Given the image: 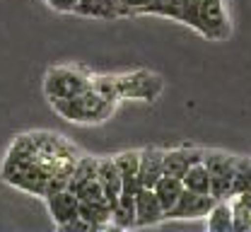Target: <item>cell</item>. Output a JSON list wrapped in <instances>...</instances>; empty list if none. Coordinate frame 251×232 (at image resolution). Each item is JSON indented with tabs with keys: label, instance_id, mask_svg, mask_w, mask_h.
Listing matches in <instances>:
<instances>
[{
	"label": "cell",
	"instance_id": "cell-21",
	"mask_svg": "<svg viewBox=\"0 0 251 232\" xmlns=\"http://www.w3.org/2000/svg\"><path fill=\"white\" fill-rule=\"evenodd\" d=\"M51 10H56V12H65V15H70V12H75V5H77V0H44Z\"/></svg>",
	"mask_w": 251,
	"mask_h": 232
},
{
	"label": "cell",
	"instance_id": "cell-12",
	"mask_svg": "<svg viewBox=\"0 0 251 232\" xmlns=\"http://www.w3.org/2000/svg\"><path fill=\"white\" fill-rule=\"evenodd\" d=\"M77 215L85 223H90L92 230H109V228H114L111 225L114 210H111V203H106V201H80Z\"/></svg>",
	"mask_w": 251,
	"mask_h": 232
},
{
	"label": "cell",
	"instance_id": "cell-9",
	"mask_svg": "<svg viewBox=\"0 0 251 232\" xmlns=\"http://www.w3.org/2000/svg\"><path fill=\"white\" fill-rule=\"evenodd\" d=\"M164 220V208L152 189L140 186L135 191V228H150Z\"/></svg>",
	"mask_w": 251,
	"mask_h": 232
},
{
	"label": "cell",
	"instance_id": "cell-4",
	"mask_svg": "<svg viewBox=\"0 0 251 232\" xmlns=\"http://www.w3.org/2000/svg\"><path fill=\"white\" fill-rule=\"evenodd\" d=\"M191 27L210 41H225L232 34V22L225 10V0H201Z\"/></svg>",
	"mask_w": 251,
	"mask_h": 232
},
{
	"label": "cell",
	"instance_id": "cell-8",
	"mask_svg": "<svg viewBox=\"0 0 251 232\" xmlns=\"http://www.w3.org/2000/svg\"><path fill=\"white\" fill-rule=\"evenodd\" d=\"M203 160V148H196V145H179V148H169L164 150L162 155V167H164V174L169 177H184L188 172V167L196 165Z\"/></svg>",
	"mask_w": 251,
	"mask_h": 232
},
{
	"label": "cell",
	"instance_id": "cell-14",
	"mask_svg": "<svg viewBox=\"0 0 251 232\" xmlns=\"http://www.w3.org/2000/svg\"><path fill=\"white\" fill-rule=\"evenodd\" d=\"M116 167L121 172V181H124V189L121 191H130L135 194L140 189L138 184V162H140V150H124L119 155H114Z\"/></svg>",
	"mask_w": 251,
	"mask_h": 232
},
{
	"label": "cell",
	"instance_id": "cell-5",
	"mask_svg": "<svg viewBox=\"0 0 251 232\" xmlns=\"http://www.w3.org/2000/svg\"><path fill=\"white\" fill-rule=\"evenodd\" d=\"M114 80H116V90L121 100L155 102L164 90L162 77L152 70H133L124 75H114Z\"/></svg>",
	"mask_w": 251,
	"mask_h": 232
},
{
	"label": "cell",
	"instance_id": "cell-6",
	"mask_svg": "<svg viewBox=\"0 0 251 232\" xmlns=\"http://www.w3.org/2000/svg\"><path fill=\"white\" fill-rule=\"evenodd\" d=\"M213 206H215V199L210 194H196L184 189L176 203L167 210V220H198V218H205Z\"/></svg>",
	"mask_w": 251,
	"mask_h": 232
},
{
	"label": "cell",
	"instance_id": "cell-11",
	"mask_svg": "<svg viewBox=\"0 0 251 232\" xmlns=\"http://www.w3.org/2000/svg\"><path fill=\"white\" fill-rule=\"evenodd\" d=\"M97 179L104 189V196L106 201L114 206L116 199L121 196V189H124V181H121V172L116 167V160L111 155L106 157H97Z\"/></svg>",
	"mask_w": 251,
	"mask_h": 232
},
{
	"label": "cell",
	"instance_id": "cell-20",
	"mask_svg": "<svg viewBox=\"0 0 251 232\" xmlns=\"http://www.w3.org/2000/svg\"><path fill=\"white\" fill-rule=\"evenodd\" d=\"M116 2L126 10V17H130V15H143V10H145L152 0H116Z\"/></svg>",
	"mask_w": 251,
	"mask_h": 232
},
{
	"label": "cell",
	"instance_id": "cell-2",
	"mask_svg": "<svg viewBox=\"0 0 251 232\" xmlns=\"http://www.w3.org/2000/svg\"><path fill=\"white\" fill-rule=\"evenodd\" d=\"M92 73H87L85 68L75 66H56L49 68L44 75V95L49 102L68 100L75 97L80 92H85L92 85Z\"/></svg>",
	"mask_w": 251,
	"mask_h": 232
},
{
	"label": "cell",
	"instance_id": "cell-17",
	"mask_svg": "<svg viewBox=\"0 0 251 232\" xmlns=\"http://www.w3.org/2000/svg\"><path fill=\"white\" fill-rule=\"evenodd\" d=\"M181 181H184V189H188V191L210 194V172H208V167L203 165V160L188 167V172L181 177Z\"/></svg>",
	"mask_w": 251,
	"mask_h": 232
},
{
	"label": "cell",
	"instance_id": "cell-1",
	"mask_svg": "<svg viewBox=\"0 0 251 232\" xmlns=\"http://www.w3.org/2000/svg\"><path fill=\"white\" fill-rule=\"evenodd\" d=\"M51 106L61 114L65 121H73V124H101V121H106L114 114L116 104L109 102L106 97H101L90 85L85 92H80L75 97L51 102Z\"/></svg>",
	"mask_w": 251,
	"mask_h": 232
},
{
	"label": "cell",
	"instance_id": "cell-15",
	"mask_svg": "<svg viewBox=\"0 0 251 232\" xmlns=\"http://www.w3.org/2000/svg\"><path fill=\"white\" fill-rule=\"evenodd\" d=\"M111 210H114L111 225L116 230H130V228H135V194L121 191V196L111 206Z\"/></svg>",
	"mask_w": 251,
	"mask_h": 232
},
{
	"label": "cell",
	"instance_id": "cell-7",
	"mask_svg": "<svg viewBox=\"0 0 251 232\" xmlns=\"http://www.w3.org/2000/svg\"><path fill=\"white\" fill-rule=\"evenodd\" d=\"M46 208H49V215L53 218V223H56V228H61L65 225L68 220H73V218H77V208H80V199L68 189V186H63V189H56V191H49L46 196Z\"/></svg>",
	"mask_w": 251,
	"mask_h": 232
},
{
	"label": "cell",
	"instance_id": "cell-16",
	"mask_svg": "<svg viewBox=\"0 0 251 232\" xmlns=\"http://www.w3.org/2000/svg\"><path fill=\"white\" fill-rule=\"evenodd\" d=\"M152 191H155V196L159 199L162 203V208H164V220H167V210L176 203L179 199V194L184 191V181L179 179V177H169V174H162L159 179H157V184L152 186Z\"/></svg>",
	"mask_w": 251,
	"mask_h": 232
},
{
	"label": "cell",
	"instance_id": "cell-13",
	"mask_svg": "<svg viewBox=\"0 0 251 232\" xmlns=\"http://www.w3.org/2000/svg\"><path fill=\"white\" fill-rule=\"evenodd\" d=\"M73 15H82L92 20H119L126 17V10L116 0H77Z\"/></svg>",
	"mask_w": 251,
	"mask_h": 232
},
{
	"label": "cell",
	"instance_id": "cell-18",
	"mask_svg": "<svg viewBox=\"0 0 251 232\" xmlns=\"http://www.w3.org/2000/svg\"><path fill=\"white\" fill-rule=\"evenodd\" d=\"M208 218V230L210 232H232V206L229 199L215 201V206L210 208Z\"/></svg>",
	"mask_w": 251,
	"mask_h": 232
},
{
	"label": "cell",
	"instance_id": "cell-3",
	"mask_svg": "<svg viewBox=\"0 0 251 232\" xmlns=\"http://www.w3.org/2000/svg\"><path fill=\"white\" fill-rule=\"evenodd\" d=\"M203 165L210 172V196L215 201L232 199L239 157L222 150H203Z\"/></svg>",
	"mask_w": 251,
	"mask_h": 232
},
{
	"label": "cell",
	"instance_id": "cell-10",
	"mask_svg": "<svg viewBox=\"0 0 251 232\" xmlns=\"http://www.w3.org/2000/svg\"><path fill=\"white\" fill-rule=\"evenodd\" d=\"M162 155H164V148H157V145L140 148V162H138V184L140 186L152 189L157 184V179L164 174Z\"/></svg>",
	"mask_w": 251,
	"mask_h": 232
},
{
	"label": "cell",
	"instance_id": "cell-19",
	"mask_svg": "<svg viewBox=\"0 0 251 232\" xmlns=\"http://www.w3.org/2000/svg\"><path fill=\"white\" fill-rule=\"evenodd\" d=\"M70 191H73L80 201H106L104 189H101V184H99L97 174L90 177V179H85V181H80V184H75ZM106 203H109V201H106Z\"/></svg>",
	"mask_w": 251,
	"mask_h": 232
}]
</instances>
